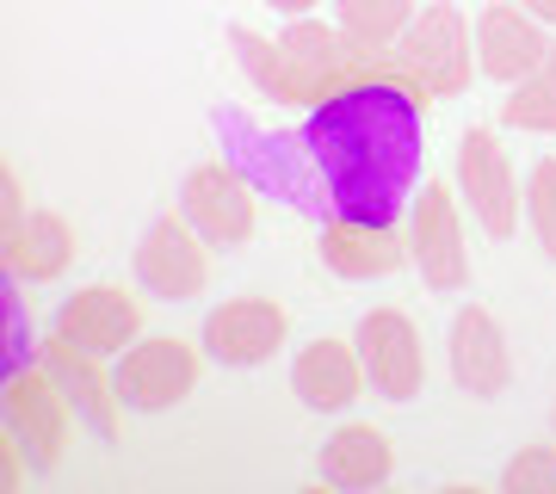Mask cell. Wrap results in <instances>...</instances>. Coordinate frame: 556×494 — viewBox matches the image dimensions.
<instances>
[{
    "label": "cell",
    "mask_w": 556,
    "mask_h": 494,
    "mask_svg": "<svg viewBox=\"0 0 556 494\" xmlns=\"http://www.w3.org/2000/svg\"><path fill=\"white\" fill-rule=\"evenodd\" d=\"M303 149L316 161V179L328 192L334 223L396 229L420 192L427 167V118L420 99L396 80H353L309 105L298 124Z\"/></svg>",
    "instance_id": "6da1fadb"
},
{
    "label": "cell",
    "mask_w": 556,
    "mask_h": 494,
    "mask_svg": "<svg viewBox=\"0 0 556 494\" xmlns=\"http://www.w3.org/2000/svg\"><path fill=\"white\" fill-rule=\"evenodd\" d=\"M211 130H217V142H223V161H236L241 174L254 179L260 198H278V204L303 211L316 229L334 217V211H328V192H321V179H316V161H309L298 130H291V137H266V130H260L248 112H236V105H217V112H211Z\"/></svg>",
    "instance_id": "7a4b0ae2"
},
{
    "label": "cell",
    "mask_w": 556,
    "mask_h": 494,
    "mask_svg": "<svg viewBox=\"0 0 556 494\" xmlns=\"http://www.w3.org/2000/svg\"><path fill=\"white\" fill-rule=\"evenodd\" d=\"M390 62L408 80H420V93L457 99L477 75V25L457 13V0H427L408 20V31L396 38Z\"/></svg>",
    "instance_id": "3957f363"
},
{
    "label": "cell",
    "mask_w": 556,
    "mask_h": 494,
    "mask_svg": "<svg viewBox=\"0 0 556 494\" xmlns=\"http://www.w3.org/2000/svg\"><path fill=\"white\" fill-rule=\"evenodd\" d=\"M452 186H457V204H470V217L489 241H507L519 229V174H514V155L501 149V137L489 124H470L457 137V167H452Z\"/></svg>",
    "instance_id": "277c9868"
},
{
    "label": "cell",
    "mask_w": 556,
    "mask_h": 494,
    "mask_svg": "<svg viewBox=\"0 0 556 494\" xmlns=\"http://www.w3.org/2000/svg\"><path fill=\"white\" fill-rule=\"evenodd\" d=\"M112 390L130 415H167L199 390V353L174 334H137L112 365Z\"/></svg>",
    "instance_id": "5b68a950"
},
{
    "label": "cell",
    "mask_w": 556,
    "mask_h": 494,
    "mask_svg": "<svg viewBox=\"0 0 556 494\" xmlns=\"http://www.w3.org/2000/svg\"><path fill=\"white\" fill-rule=\"evenodd\" d=\"M408 259L420 266V284L439 296L470 291V248H464V217H457V186L420 179L408 204Z\"/></svg>",
    "instance_id": "8992f818"
},
{
    "label": "cell",
    "mask_w": 556,
    "mask_h": 494,
    "mask_svg": "<svg viewBox=\"0 0 556 494\" xmlns=\"http://www.w3.org/2000/svg\"><path fill=\"white\" fill-rule=\"evenodd\" d=\"M179 217L192 223L211 248H241L254 241L260 223V192L236 161H199L179 186Z\"/></svg>",
    "instance_id": "52a82bcc"
},
{
    "label": "cell",
    "mask_w": 556,
    "mask_h": 494,
    "mask_svg": "<svg viewBox=\"0 0 556 494\" xmlns=\"http://www.w3.org/2000/svg\"><path fill=\"white\" fill-rule=\"evenodd\" d=\"M285 334H291L285 303L248 291V296H223L217 309L204 316L199 346H204L211 365H223V371H254V365H266V358L285 346Z\"/></svg>",
    "instance_id": "ba28073f"
},
{
    "label": "cell",
    "mask_w": 556,
    "mask_h": 494,
    "mask_svg": "<svg viewBox=\"0 0 556 494\" xmlns=\"http://www.w3.org/2000/svg\"><path fill=\"white\" fill-rule=\"evenodd\" d=\"M130 266H137V284L149 296L186 303V296H199L204 284H211V241L179 217V211H167V217H155L142 229Z\"/></svg>",
    "instance_id": "9c48e42d"
},
{
    "label": "cell",
    "mask_w": 556,
    "mask_h": 494,
    "mask_svg": "<svg viewBox=\"0 0 556 494\" xmlns=\"http://www.w3.org/2000/svg\"><path fill=\"white\" fill-rule=\"evenodd\" d=\"M358 365H365V383L383 402H415L427 390V353H420V328L402 309H371L358 316L353 328Z\"/></svg>",
    "instance_id": "30bf717a"
},
{
    "label": "cell",
    "mask_w": 556,
    "mask_h": 494,
    "mask_svg": "<svg viewBox=\"0 0 556 494\" xmlns=\"http://www.w3.org/2000/svg\"><path fill=\"white\" fill-rule=\"evenodd\" d=\"M273 50H278V99H291V105L328 99L340 68L353 62V43L340 38V25H321V20H291L273 38Z\"/></svg>",
    "instance_id": "8fae6325"
},
{
    "label": "cell",
    "mask_w": 556,
    "mask_h": 494,
    "mask_svg": "<svg viewBox=\"0 0 556 494\" xmlns=\"http://www.w3.org/2000/svg\"><path fill=\"white\" fill-rule=\"evenodd\" d=\"M551 50H556L551 25L538 20V13H526L519 0H489L477 13V75L514 87V80H526Z\"/></svg>",
    "instance_id": "7c38bea8"
},
{
    "label": "cell",
    "mask_w": 556,
    "mask_h": 494,
    "mask_svg": "<svg viewBox=\"0 0 556 494\" xmlns=\"http://www.w3.org/2000/svg\"><path fill=\"white\" fill-rule=\"evenodd\" d=\"M142 334V303L124 284H80L56 303V340L80 346L93 358H118Z\"/></svg>",
    "instance_id": "4fadbf2b"
},
{
    "label": "cell",
    "mask_w": 556,
    "mask_h": 494,
    "mask_svg": "<svg viewBox=\"0 0 556 494\" xmlns=\"http://www.w3.org/2000/svg\"><path fill=\"white\" fill-rule=\"evenodd\" d=\"M445 358H452V383L464 395H507L514 383V353H507V334H501L495 309L482 303H464L445 328Z\"/></svg>",
    "instance_id": "5bb4252c"
},
{
    "label": "cell",
    "mask_w": 556,
    "mask_h": 494,
    "mask_svg": "<svg viewBox=\"0 0 556 494\" xmlns=\"http://www.w3.org/2000/svg\"><path fill=\"white\" fill-rule=\"evenodd\" d=\"M291 395L309 415H346L365 395V365H358L353 340H309L291 358Z\"/></svg>",
    "instance_id": "9a60e30c"
},
{
    "label": "cell",
    "mask_w": 556,
    "mask_h": 494,
    "mask_svg": "<svg viewBox=\"0 0 556 494\" xmlns=\"http://www.w3.org/2000/svg\"><path fill=\"white\" fill-rule=\"evenodd\" d=\"M390 470H396V452L371 420H346L321 445V482L328 489H383Z\"/></svg>",
    "instance_id": "2e32d148"
},
{
    "label": "cell",
    "mask_w": 556,
    "mask_h": 494,
    "mask_svg": "<svg viewBox=\"0 0 556 494\" xmlns=\"http://www.w3.org/2000/svg\"><path fill=\"white\" fill-rule=\"evenodd\" d=\"M321 259L340 278H390L408 259V241L396 229H365V223H321Z\"/></svg>",
    "instance_id": "e0dca14e"
},
{
    "label": "cell",
    "mask_w": 556,
    "mask_h": 494,
    "mask_svg": "<svg viewBox=\"0 0 556 494\" xmlns=\"http://www.w3.org/2000/svg\"><path fill=\"white\" fill-rule=\"evenodd\" d=\"M100 358L80 353V346H68V340H56L50 353H43V371H50V383H56V395L75 408V420H87L100 439H112V415H105V402H118V390H112V377L100 383V371H93Z\"/></svg>",
    "instance_id": "ac0fdd59"
},
{
    "label": "cell",
    "mask_w": 556,
    "mask_h": 494,
    "mask_svg": "<svg viewBox=\"0 0 556 494\" xmlns=\"http://www.w3.org/2000/svg\"><path fill=\"white\" fill-rule=\"evenodd\" d=\"M68 259H75V229L56 211H31V217L13 223V278L50 284V278L68 273Z\"/></svg>",
    "instance_id": "d6986e66"
},
{
    "label": "cell",
    "mask_w": 556,
    "mask_h": 494,
    "mask_svg": "<svg viewBox=\"0 0 556 494\" xmlns=\"http://www.w3.org/2000/svg\"><path fill=\"white\" fill-rule=\"evenodd\" d=\"M415 13V0H334V25L353 43V56H390Z\"/></svg>",
    "instance_id": "ffe728a7"
},
{
    "label": "cell",
    "mask_w": 556,
    "mask_h": 494,
    "mask_svg": "<svg viewBox=\"0 0 556 494\" xmlns=\"http://www.w3.org/2000/svg\"><path fill=\"white\" fill-rule=\"evenodd\" d=\"M501 124H507V130H532V137H551L556 130V50L538 62L526 80L507 87V99H501Z\"/></svg>",
    "instance_id": "44dd1931"
},
{
    "label": "cell",
    "mask_w": 556,
    "mask_h": 494,
    "mask_svg": "<svg viewBox=\"0 0 556 494\" xmlns=\"http://www.w3.org/2000/svg\"><path fill=\"white\" fill-rule=\"evenodd\" d=\"M526 223H532L538 248L556 259V155L532 161V174H526Z\"/></svg>",
    "instance_id": "7402d4cb"
},
{
    "label": "cell",
    "mask_w": 556,
    "mask_h": 494,
    "mask_svg": "<svg viewBox=\"0 0 556 494\" xmlns=\"http://www.w3.org/2000/svg\"><path fill=\"white\" fill-rule=\"evenodd\" d=\"M229 50H236V68L248 75V87H254L260 99H278V50L260 31H248V25H229Z\"/></svg>",
    "instance_id": "603a6c76"
},
{
    "label": "cell",
    "mask_w": 556,
    "mask_h": 494,
    "mask_svg": "<svg viewBox=\"0 0 556 494\" xmlns=\"http://www.w3.org/2000/svg\"><path fill=\"white\" fill-rule=\"evenodd\" d=\"M501 489L507 494H556V445H519L501 470Z\"/></svg>",
    "instance_id": "cb8c5ba5"
},
{
    "label": "cell",
    "mask_w": 556,
    "mask_h": 494,
    "mask_svg": "<svg viewBox=\"0 0 556 494\" xmlns=\"http://www.w3.org/2000/svg\"><path fill=\"white\" fill-rule=\"evenodd\" d=\"M266 7H278L285 20H309V13H316L321 0H266Z\"/></svg>",
    "instance_id": "d4e9b609"
},
{
    "label": "cell",
    "mask_w": 556,
    "mask_h": 494,
    "mask_svg": "<svg viewBox=\"0 0 556 494\" xmlns=\"http://www.w3.org/2000/svg\"><path fill=\"white\" fill-rule=\"evenodd\" d=\"M519 7H526V13H538V20L556 31V0H519Z\"/></svg>",
    "instance_id": "484cf974"
},
{
    "label": "cell",
    "mask_w": 556,
    "mask_h": 494,
    "mask_svg": "<svg viewBox=\"0 0 556 494\" xmlns=\"http://www.w3.org/2000/svg\"><path fill=\"white\" fill-rule=\"evenodd\" d=\"M551 420H556V402H551Z\"/></svg>",
    "instance_id": "4316f807"
}]
</instances>
